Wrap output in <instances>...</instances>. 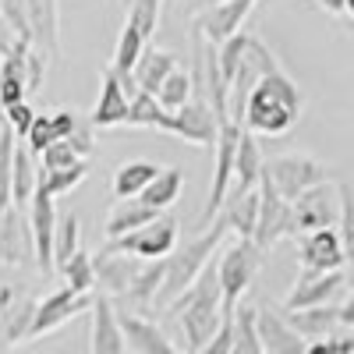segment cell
<instances>
[{"instance_id": "1", "label": "cell", "mask_w": 354, "mask_h": 354, "mask_svg": "<svg viewBox=\"0 0 354 354\" xmlns=\"http://www.w3.org/2000/svg\"><path fill=\"white\" fill-rule=\"evenodd\" d=\"M301 110H305L301 88L294 85L290 75H283V68H277V71H266L255 82L252 96L245 103V121L241 124L248 131L262 135V138H280L298 124Z\"/></svg>"}, {"instance_id": "2", "label": "cell", "mask_w": 354, "mask_h": 354, "mask_svg": "<svg viewBox=\"0 0 354 354\" xmlns=\"http://www.w3.org/2000/svg\"><path fill=\"white\" fill-rule=\"evenodd\" d=\"M170 312L177 315V322H181L188 351L209 347V340L216 337L220 322H223V283H220V270L213 262L198 273V280L192 287H185L170 301Z\"/></svg>"}, {"instance_id": "3", "label": "cell", "mask_w": 354, "mask_h": 354, "mask_svg": "<svg viewBox=\"0 0 354 354\" xmlns=\"http://www.w3.org/2000/svg\"><path fill=\"white\" fill-rule=\"evenodd\" d=\"M220 68H223V78L230 85V117L234 121H245V103L252 96L255 82L266 75V71H277V57L273 50L266 46L259 36L252 32H241L230 36L227 43H220Z\"/></svg>"}, {"instance_id": "4", "label": "cell", "mask_w": 354, "mask_h": 354, "mask_svg": "<svg viewBox=\"0 0 354 354\" xmlns=\"http://www.w3.org/2000/svg\"><path fill=\"white\" fill-rule=\"evenodd\" d=\"M227 230H230L227 216H216L209 227L198 234V238L177 245V248L167 255V283H163L160 298H170V301H174L185 287H192V283L198 280V273L213 262V252L220 248V241H223Z\"/></svg>"}, {"instance_id": "5", "label": "cell", "mask_w": 354, "mask_h": 354, "mask_svg": "<svg viewBox=\"0 0 354 354\" xmlns=\"http://www.w3.org/2000/svg\"><path fill=\"white\" fill-rule=\"evenodd\" d=\"M241 135H245V124L227 117L220 121V135H216V145H213V185H209V198L202 205V216H198V227H209L216 220V213L223 209V202L230 195V185H234V170H238V149H241Z\"/></svg>"}, {"instance_id": "6", "label": "cell", "mask_w": 354, "mask_h": 354, "mask_svg": "<svg viewBox=\"0 0 354 354\" xmlns=\"http://www.w3.org/2000/svg\"><path fill=\"white\" fill-rule=\"evenodd\" d=\"M262 255L266 248L255 241V238H238V245H230L216 270H220V283H223V312H234L241 301V294L255 283V273L262 266Z\"/></svg>"}, {"instance_id": "7", "label": "cell", "mask_w": 354, "mask_h": 354, "mask_svg": "<svg viewBox=\"0 0 354 354\" xmlns=\"http://www.w3.org/2000/svg\"><path fill=\"white\" fill-rule=\"evenodd\" d=\"M270 181L277 185V192L283 198H298L301 192H308L312 185L319 181H330V167L319 163L315 156H305V153H283V156H273L266 160V170H262Z\"/></svg>"}, {"instance_id": "8", "label": "cell", "mask_w": 354, "mask_h": 354, "mask_svg": "<svg viewBox=\"0 0 354 354\" xmlns=\"http://www.w3.org/2000/svg\"><path fill=\"white\" fill-rule=\"evenodd\" d=\"M259 192H262V205H259V227H255L252 238L270 252L283 238H298V227H294V202L283 198L266 174L259 177Z\"/></svg>"}, {"instance_id": "9", "label": "cell", "mask_w": 354, "mask_h": 354, "mask_svg": "<svg viewBox=\"0 0 354 354\" xmlns=\"http://www.w3.org/2000/svg\"><path fill=\"white\" fill-rule=\"evenodd\" d=\"M340 213H344L340 181H319L294 198V227H298V234H308L319 227H337Z\"/></svg>"}, {"instance_id": "10", "label": "cell", "mask_w": 354, "mask_h": 354, "mask_svg": "<svg viewBox=\"0 0 354 354\" xmlns=\"http://www.w3.org/2000/svg\"><path fill=\"white\" fill-rule=\"evenodd\" d=\"M177 220L174 216H156L149 223H142L138 230H128L121 238H110L106 248L113 252H131V255H142V259H167L174 248H177Z\"/></svg>"}, {"instance_id": "11", "label": "cell", "mask_w": 354, "mask_h": 354, "mask_svg": "<svg viewBox=\"0 0 354 354\" xmlns=\"http://www.w3.org/2000/svg\"><path fill=\"white\" fill-rule=\"evenodd\" d=\"M93 298H96V290L85 294V290H75V287H68V283H64L61 290L46 294V298L36 305L32 326H28V340L53 333L57 326H64V322H71V319L82 315V312H93Z\"/></svg>"}, {"instance_id": "12", "label": "cell", "mask_w": 354, "mask_h": 354, "mask_svg": "<svg viewBox=\"0 0 354 354\" xmlns=\"http://www.w3.org/2000/svg\"><path fill=\"white\" fill-rule=\"evenodd\" d=\"M36 305H39V298L18 290L8 280H0V347L28 340V326H32Z\"/></svg>"}, {"instance_id": "13", "label": "cell", "mask_w": 354, "mask_h": 354, "mask_svg": "<svg viewBox=\"0 0 354 354\" xmlns=\"http://www.w3.org/2000/svg\"><path fill=\"white\" fill-rule=\"evenodd\" d=\"M174 138H185L192 145H205L213 149L216 145V135H220V117L213 110V103L205 100L202 93L192 96V103H185L181 110H174Z\"/></svg>"}, {"instance_id": "14", "label": "cell", "mask_w": 354, "mask_h": 354, "mask_svg": "<svg viewBox=\"0 0 354 354\" xmlns=\"http://www.w3.org/2000/svg\"><path fill=\"white\" fill-rule=\"evenodd\" d=\"M252 8H255V0H220V4L192 15V25H195V32H202L209 43L220 46L230 36L241 32V25L252 15Z\"/></svg>"}, {"instance_id": "15", "label": "cell", "mask_w": 354, "mask_h": 354, "mask_svg": "<svg viewBox=\"0 0 354 354\" xmlns=\"http://www.w3.org/2000/svg\"><path fill=\"white\" fill-rule=\"evenodd\" d=\"M128 110H131V96L124 88V78L113 64H106L100 71V100H96L93 113H88V121L96 128H121V124H128Z\"/></svg>"}, {"instance_id": "16", "label": "cell", "mask_w": 354, "mask_h": 354, "mask_svg": "<svg viewBox=\"0 0 354 354\" xmlns=\"http://www.w3.org/2000/svg\"><path fill=\"white\" fill-rule=\"evenodd\" d=\"M347 287V273L344 270H301L298 283L290 287V294L283 298V308H312V305H330L337 294Z\"/></svg>"}, {"instance_id": "17", "label": "cell", "mask_w": 354, "mask_h": 354, "mask_svg": "<svg viewBox=\"0 0 354 354\" xmlns=\"http://www.w3.org/2000/svg\"><path fill=\"white\" fill-rule=\"evenodd\" d=\"M57 213L53 209V195L36 192L32 202H28V223H32V245H36V266L39 273L50 277L57 270V259H53V238H57Z\"/></svg>"}, {"instance_id": "18", "label": "cell", "mask_w": 354, "mask_h": 354, "mask_svg": "<svg viewBox=\"0 0 354 354\" xmlns=\"http://www.w3.org/2000/svg\"><path fill=\"white\" fill-rule=\"evenodd\" d=\"M113 305H117V301H113ZM117 319H121L128 351H138V354H174V351H177V344H174L145 312H135V308H128V305H117Z\"/></svg>"}, {"instance_id": "19", "label": "cell", "mask_w": 354, "mask_h": 354, "mask_svg": "<svg viewBox=\"0 0 354 354\" xmlns=\"http://www.w3.org/2000/svg\"><path fill=\"white\" fill-rule=\"evenodd\" d=\"M88 351L93 354H124L128 340L117 319V305L106 290H96L93 298V333H88Z\"/></svg>"}, {"instance_id": "20", "label": "cell", "mask_w": 354, "mask_h": 354, "mask_svg": "<svg viewBox=\"0 0 354 354\" xmlns=\"http://www.w3.org/2000/svg\"><path fill=\"white\" fill-rule=\"evenodd\" d=\"M347 252H344V238L340 227H319L301 234V270H344Z\"/></svg>"}, {"instance_id": "21", "label": "cell", "mask_w": 354, "mask_h": 354, "mask_svg": "<svg viewBox=\"0 0 354 354\" xmlns=\"http://www.w3.org/2000/svg\"><path fill=\"white\" fill-rule=\"evenodd\" d=\"M142 266H145L142 255L103 248L96 255V290H106L110 298H121V294L135 283V277L142 273Z\"/></svg>"}, {"instance_id": "22", "label": "cell", "mask_w": 354, "mask_h": 354, "mask_svg": "<svg viewBox=\"0 0 354 354\" xmlns=\"http://www.w3.org/2000/svg\"><path fill=\"white\" fill-rule=\"evenodd\" d=\"M28 255H36L28 209L11 205V209L0 216V262H4V266H25Z\"/></svg>"}, {"instance_id": "23", "label": "cell", "mask_w": 354, "mask_h": 354, "mask_svg": "<svg viewBox=\"0 0 354 354\" xmlns=\"http://www.w3.org/2000/svg\"><path fill=\"white\" fill-rule=\"evenodd\" d=\"M259 333L266 354H305L308 340L294 330V322L283 315V308H259Z\"/></svg>"}, {"instance_id": "24", "label": "cell", "mask_w": 354, "mask_h": 354, "mask_svg": "<svg viewBox=\"0 0 354 354\" xmlns=\"http://www.w3.org/2000/svg\"><path fill=\"white\" fill-rule=\"evenodd\" d=\"M82 121H85V117H82L78 110H64V106H57V110H43V113H36V121H32V128H28L25 142L32 145V153L39 156V153L46 149V145H53V142H61V138L75 135Z\"/></svg>"}, {"instance_id": "25", "label": "cell", "mask_w": 354, "mask_h": 354, "mask_svg": "<svg viewBox=\"0 0 354 354\" xmlns=\"http://www.w3.org/2000/svg\"><path fill=\"white\" fill-rule=\"evenodd\" d=\"M25 15L28 28H32V43L50 57L61 53V8H57V0H25Z\"/></svg>"}, {"instance_id": "26", "label": "cell", "mask_w": 354, "mask_h": 354, "mask_svg": "<svg viewBox=\"0 0 354 354\" xmlns=\"http://www.w3.org/2000/svg\"><path fill=\"white\" fill-rule=\"evenodd\" d=\"M283 315L294 322V330H298L305 340H322V337H330L337 330H344V322H340V305H312V308H283Z\"/></svg>"}, {"instance_id": "27", "label": "cell", "mask_w": 354, "mask_h": 354, "mask_svg": "<svg viewBox=\"0 0 354 354\" xmlns=\"http://www.w3.org/2000/svg\"><path fill=\"white\" fill-rule=\"evenodd\" d=\"M156 216H160V209H156V205H149L145 198H117V205L106 213L103 234H106V241L110 238H121V234L138 230L142 223H149Z\"/></svg>"}, {"instance_id": "28", "label": "cell", "mask_w": 354, "mask_h": 354, "mask_svg": "<svg viewBox=\"0 0 354 354\" xmlns=\"http://www.w3.org/2000/svg\"><path fill=\"white\" fill-rule=\"evenodd\" d=\"M259 205H262V192L252 188V192H230L223 209L216 216H227L230 230L238 234V238H252L255 227H259Z\"/></svg>"}, {"instance_id": "29", "label": "cell", "mask_w": 354, "mask_h": 354, "mask_svg": "<svg viewBox=\"0 0 354 354\" xmlns=\"http://www.w3.org/2000/svg\"><path fill=\"white\" fill-rule=\"evenodd\" d=\"M128 128H156L163 135L174 131V110H167L156 93H145V88H138V93L131 96V110H128Z\"/></svg>"}, {"instance_id": "30", "label": "cell", "mask_w": 354, "mask_h": 354, "mask_svg": "<svg viewBox=\"0 0 354 354\" xmlns=\"http://www.w3.org/2000/svg\"><path fill=\"white\" fill-rule=\"evenodd\" d=\"M177 68V53L174 50H160V46H145V53L138 57L135 64V82L145 93H160V85L167 82V75Z\"/></svg>"}, {"instance_id": "31", "label": "cell", "mask_w": 354, "mask_h": 354, "mask_svg": "<svg viewBox=\"0 0 354 354\" xmlns=\"http://www.w3.org/2000/svg\"><path fill=\"white\" fill-rule=\"evenodd\" d=\"M163 167H156L153 160H128L117 167L113 174V198H138L145 188H149Z\"/></svg>"}, {"instance_id": "32", "label": "cell", "mask_w": 354, "mask_h": 354, "mask_svg": "<svg viewBox=\"0 0 354 354\" xmlns=\"http://www.w3.org/2000/svg\"><path fill=\"white\" fill-rule=\"evenodd\" d=\"M36 185H39V156L32 153V145L25 138H18V145H15V205L28 209V202L36 195Z\"/></svg>"}, {"instance_id": "33", "label": "cell", "mask_w": 354, "mask_h": 354, "mask_svg": "<svg viewBox=\"0 0 354 354\" xmlns=\"http://www.w3.org/2000/svg\"><path fill=\"white\" fill-rule=\"evenodd\" d=\"M255 138H259V135L245 128V135H241V149H238V170H234V185H230V192H252V188H259V177H262L266 160H262V149H259V142H255Z\"/></svg>"}, {"instance_id": "34", "label": "cell", "mask_w": 354, "mask_h": 354, "mask_svg": "<svg viewBox=\"0 0 354 354\" xmlns=\"http://www.w3.org/2000/svg\"><path fill=\"white\" fill-rule=\"evenodd\" d=\"M15 145H18L15 128L0 121V216L15 205Z\"/></svg>"}, {"instance_id": "35", "label": "cell", "mask_w": 354, "mask_h": 354, "mask_svg": "<svg viewBox=\"0 0 354 354\" xmlns=\"http://www.w3.org/2000/svg\"><path fill=\"white\" fill-rule=\"evenodd\" d=\"M234 354H266L255 305H241L238 301V308H234Z\"/></svg>"}, {"instance_id": "36", "label": "cell", "mask_w": 354, "mask_h": 354, "mask_svg": "<svg viewBox=\"0 0 354 354\" xmlns=\"http://www.w3.org/2000/svg\"><path fill=\"white\" fill-rule=\"evenodd\" d=\"M145 46H149V36H145L135 21H128V18H124V28H121V36H117L113 61H110V64H113L117 71H121V75L135 71V64H138V57L145 53Z\"/></svg>"}, {"instance_id": "37", "label": "cell", "mask_w": 354, "mask_h": 354, "mask_svg": "<svg viewBox=\"0 0 354 354\" xmlns=\"http://www.w3.org/2000/svg\"><path fill=\"white\" fill-rule=\"evenodd\" d=\"M181 185H185V170L181 167H163L160 170V177L145 188L138 198H145L149 205H156V209L163 213V209H170V205L181 198Z\"/></svg>"}, {"instance_id": "38", "label": "cell", "mask_w": 354, "mask_h": 354, "mask_svg": "<svg viewBox=\"0 0 354 354\" xmlns=\"http://www.w3.org/2000/svg\"><path fill=\"white\" fill-rule=\"evenodd\" d=\"M88 177V160H82V163H75V167H61V170H46L43 163H39V185H36V192H46V195H68V192H75L82 181Z\"/></svg>"}, {"instance_id": "39", "label": "cell", "mask_w": 354, "mask_h": 354, "mask_svg": "<svg viewBox=\"0 0 354 354\" xmlns=\"http://www.w3.org/2000/svg\"><path fill=\"white\" fill-rule=\"evenodd\" d=\"M192 96H195V75H188L181 64L167 75V82L160 85V93H156V100L167 110H181L185 103H192Z\"/></svg>"}, {"instance_id": "40", "label": "cell", "mask_w": 354, "mask_h": 354, "mask_svg": "<svg viewBox=\"0 0 354 354\" xmlns=\"http://www.w3.org/2000/svg\"><path fill=\"white\" fill-rule=\"evenodd\" d=\"M82 223L75 213H61L57 216V238H53V259H57V270L71 262V255L82 248Z\"/></svg>"}, {"instance_id": "41", "label": "cell", "mask_w": 354, "mask_h": 354, "mask_svg": "<svg viewBox=\"0 0 354 354\" xmlns=\"http://www.w3.org/2000/svg\"><path fill=\"white\" fill-rule=\"evenodd\" d=\"M61 273H64V283L75 287V290H85V294H93L96 290V255H88V252H75L68 266H61Z\"/></svg>"}, {"instance_id": "42", "label": "cell", "mask_w": 354, "mask_h": 354, "mask_svg": "<svg viewBox=\"0 0 354 354\" xmlns=\"http://www.w3.org/2000/svg\"><path fill=\"white\" fill-rule=\"evenodd\" d=\"M160 11H163V0H128V21H135L149 39L160 28Z\"/></svg>"}, {"instance_id": "43", "label": "cell", "mask_w": 354, "mask_h": 354, "mask_svg": "<svg viewBox=\"0 0 354 354\" xmlns=\"http://www.w3.org/2000/svg\"><path fill=\"white\" fill-rule=\"evenodd\" d=\"M82 160H88V156H82V153L75 149V142H71V138H61V142H53V145H46V149L39 153V163H43L46 170L75 167V163H82Z\"/></svg>"}, {"instance_id": "44", "label": "cell", "mask_w": 354, "mask_h": 354, "mask_svg": "<svg viewBox=\"0 0 354 354\" xmlns=\"http://www.w3.org/2000/svg\"><path fill=\"white\" fill-rule=\"evenodd\" d=\"M340 192H344V213H340V238H344V252H347V266L354 270V192L351 185L340 181Z\"/></svg>"}, {"instance_id": "45", "label": "cell", "mask_w": 354, "mask_h": 354, "mask_svg": "<svg viewBox=\"0 0 354 354\" xmlns=\"http://www.w3.org/2000/svg\"><path fill=\"white\" fill-rule=\"evenodd\" d=\"M312 354H354V333H330V337H322V340H312L308 344Z\"/></svg>"}, {"instance_id": "46", "label": "cell", "mask_w": 354, "mask_h": 354, "mask_svg": "<svg viewBox=\"0 0 354 354\" xmlns=\"http://www.w3.org/2000/svg\"><path fill=\"white\" fill-rule=\"evenodd\" d=\"M4 121L15 128V135H18V138H25V135H28V128H32V121H36V110L21 100V103H15V106H8V110H4Z\"/></svg>"}, {"instance_id": "47", "label": "cell", "mask_w": 354, "mask_h": 354, "mask_svg": "<svg viewBox=\"0 0 354 354\" xmlns=\"http://www.w3.org/2000/svg\"><path fill=\"white\" fill-rule=\"evenodd\" d=\"M205 354H234V312H223V322L205 347Z\"/></svg>"}, {"instance_id": "48", "label": "cell", "mask_w": 354, "mask_h": 354, "mask_svg": "<svg viewBox=\"0 0 354 354\" xmlns=\"http://www.w3.org/2000/svg\"><path fill=\"white\" fill-rule=\"evenodd\" d=\"M340 322H344V330H354V287H351V294L340 305Z\"/></svg>"}, {"instance_id": "49", "label": "cell", "mask_w": 354, "mask_h": 354, "mask_svg": "<svg viewBox=\"0 0 354 354\" xmlns=\"http://www.w3.org/2000/svg\"><path fill=\"white\" fill-rule=\"evenodd\" d=\"M213 4H220V0H188V8H185V15L192 18V15H198V11H205V8H213Z\"/></svg>"}, {"instance_id": "50", "label": "cell", "mask_w": 354, "mask_h": 354, "mask_svg": "<svg viewBox=\"0 0 354 354\" xmlns=\"http://www.w3.org/2000/svg\"><path fill=\"white\" fill-rule=\"evenodd\" d=\"M347 15L354 18V0H347Z\"/></svg>"}, {"instance_id": "51", "label": "cell", "mask_w": 354, "mask_h": 354, "mask_svg": "<svg viewBox=\"0 0 354 354\" xmlns=\"http://www.w3.org/2000/svg\"><path fill=\"white\" fill-rule=\"evenodd\" d=\"M0 61H4V46H0Z\"/></svg>"}, {"instance_id": "52", "label": "cell", "mask_w": 354, "mask_h": 354, "mask_svg": "<svg viewBox=\"0 0 354 354\" xmlns=\"http://www.w3.org/2000/svg\"><path fill=\"white\" fill-rule=\"evenodd\" d=\"M124 4H128V0H124Z\"/></svg>"}]
</instances>
